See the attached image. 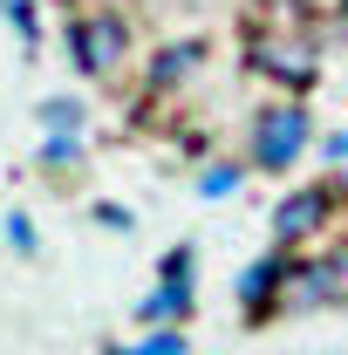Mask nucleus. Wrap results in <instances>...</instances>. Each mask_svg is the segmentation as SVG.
Listing matches in <instances>:
<instances>
[{"label": "nucleus", "instance_id": "f257e3e1", "mask_svg": "<svg viewBox=\"0 0 348 355\" xmlns=\"http://www.w3.org/2000/svg\"><path fill=\"white\" fill-rule=\"evenodd\" d=\"M307 144H314V116H307L301 96H280V103H266L260 116H253V137H246V171H294L307 157Z\"/></svg>", "mask_w": 348, "mask_h": 355}, {"label": "nucleus", "instance_id": "f03ea898", "mask_svg": "<svg viewBox=\"0 0 348 355\" xmlns=\"http://www.w3.org/2000/svg\"><path fill=\"white\" fill-rule=\"evenodd\" d=\"M69 62L82 69L89 83H110V76H123V62H130V21L116 14V7H89L69 21Z\"/></svg>", "mask_w": 348, "mask_h": 355}, {"label": "nucleus", "instance_id": "7ed1b4c3", "mask_svg": "<svg viewBox=\"0 0 348 355\" xmlns=\"http://www.w3.org/2000/svg\"><path fill=\"white\" fill-rule=\"evenodd\" d=\"M191 308H198V246H171L157 280H150V294L137 301V321L143 328H184Z\"/></svg>", "mask_w": 348, "mask_h": 355}, {"label": "nucleus", "instance_id": "20e7f679", "mask_svg": "<svg viewBox=\"0 0 348 355\" xmlns=\"http://www.w3.org/2000/svg\"><path fill=\"white\" fill-rule=\"evenodd\" d=\"M335 212H342L335 184H294V191L273 205V246H280V253L314 246V239L328 232V219H335Z\"/></svg>", "mask_w": 348, "mask_h": 355}, {"label": "nucleus", "instance_id": "39448f33", "mask_svg": "<svg viewBox=\"0 0 348 355\" xmlns=\"http://www.w3.org/2000/svg\"><path fill=\"white\" fill-rule=\"evenodd\" d=\"M253 69L273 76L280 89H314L321 55H314V42H301V35H253Z\"/></svg>", "mask_w": 348, "mask_h": 355}, {"label": "nucleus", "instance_id": "423d86ee", "mask_svg": "<svg viewBox=\"0 0 348 355\" xmlns=\"http://www.w3.org/2000/svg\"><path fill=\"white\" fill-rule=\"evenodd\" d=\"M287 266H294V253H280V246H266L260 260L239 273V314L246 321H266V314H280V287H287Z\"/></svg>", "mask_w": 348, "mask_h": 355}, {"label": "nucleus", "instance_id": "0eeeda50", "mask_svg": "<svg viewBox=\"0 0 348 355\" xmlns=\"http://www.w3.org/2000/svg\"><path fill=\"white\" fill-rule=\"evenodd\" d=\"M321 308H335V294H328V253H294L287 287H280V314H321Z\"/></svg>", "mask_w": 348, "mask_h": 355}, {"label": "nucleus", "instance_id": "6e6552de", "mask_svg": "<svg viewBox=\"0 0 348 355\" xmlns=\"http://www.w3.org/2000/svg\"><path fill=\"white\" fill-rule=\"evenodd\" d=\"M198 69H205V42H171V48H157V55H150V76H143V83L164 96V89L191 83Z\"/></svg>", "mask_w": 348, "mask_h": 355}, {"label": "nucleus", "instance_id": "1a4fd4ad", "mask_svg": "<svg viewBox=\"0 0 348 355\" xmlns=\"http://www.w3.org/2000/svg\"><path fill=\"white\" fill-rule=\"evenodd\" d=\"M35 116H42V137H82L89 103H82V96H48Z\"/></svg>", "mask_w": 348, "mask_h": 355}, {"label": "nucleus", "instance_id": "9d476101", "mask_svg": "<svg viewBox=\"0 0 348 355\" xmlns=\"http://www.w3.org/2000/svg\"><path fill=\"white\" fill-rule=\"evenodd\" d=\"M103 355H191L184 328H143L137 342H103Z\"/></svg>", "mask_w": 348, "mask_h": 355}, {"label": "nucleus", "instance_id": "9b49d317", "mask_svg": "<svg viewBox=\"0 0 348 355\" xmlns=\"http://www.w3.org/2000/svg\"><path fill=\"white\" fill-rule=\"evenodd\" d=\"M82 137H42V150H35V164H42L48 178H76L82 171Z\"/></svg>", "mask_w": 348, "mask_h": 355}, {"label": "nucleus", "instance_id": "f8f14e48", "mask_svg": "<svg viewBox=\"0 0 348 355\" xmlns=\"http://www.w3.org/2000/svg\"><path fill=\"white\" fill-rule=\"evenodd\" d=\"M239 184H246V164H225V157H218V164H205V171H198V198H232V191H239Z\"/></svg>", "mask_w": 348, "mask_h": 355}, {"label": "nucleus", "instance_id": "ddd939ff", "mask_svg": "<svg viewBox=\"0 0 348 355\" xmlns=\"http://www.w3.org/2000/svg\"><path fill=\"white\" fill-rule=\"evenodd\" d=\"M0 14H7V28L21 35V48H42V14H35V0H0Z\"/></svg>", "mask_w": 348, "mask_h": 355}, {"label": "nucleus", "instance_id": "4468645a", "mask_svg": "<svg viewBox=\"0 0 348 355\" xmlns=\"http://www.w3.org/2000/svg\"><path fill=\"white\" fill-rule=\"evenodd\" d=\"M0 239H7L21 260H35V253H42V232H35V219H28V212H7V219H0Z\"/></svg>", "mask_w": 348, "mask_h": 355}, {"label": "nucleus", "instance_id": "2eb2a0df", "mask_svg": "<svg viewBox=\"0 0 348 355\" xmlns=\"http://www.w3.org/2000/svg\"><path fill=\"white\" fill-rule=\"evenodd\" d=\"M328 294H335V308H348V239L328 246Z\"/></svg>", "mask_w": 348, "mask_h": 355}, {"label": "nucleus", "instance_id": "dca6fc26", "mask_svg": "<svg viewBox=\"0 0 348 355\" xmlns=\"http://www.w3.org/2000/svg\"><path fill=\"white\" fill-rule=\"evenodd\" d=\"M321 157H328L335 171H348V130H328V137H321Z\"/></svg>", "mask_w": 348, "mask_h": 355}, {"label": "nucleus", "instance_id": "f3484780", "mask_svg": "<svg viewBox=\"0 0 348 355\" xmlns=\"http://www.w3.org/2000/svg\"><path fill=\"white\" fill-rule=\"evenodd\" d=\"M96 225H110V232H130V212H123V205H96Z\"/></svg>", "mask_w": 348, "mask_h": 355}]
</instances>
